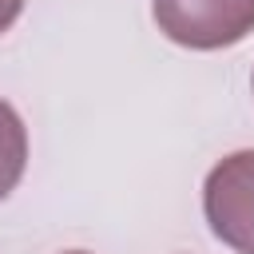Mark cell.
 <instances>
[{"label": "cell", "instance_id": "6da1fadb", "mask_svg": "<svg viewBox=\"0 0 254 254\" xmlns=\"http://www.w3.org/2000/svg\"><path fill=\"white\" fill-rule=\"evenodd\" d=\"M159 32L190 52L234 48L254 32V0H155Z\"/></svg>", "mask_w": 254, "mask_h": 254}, {"label": "cell", "instance_id": "7a4b0ae2", "mask_svg": "<svg viewBox=\"0 0 254 254\" xmlns=\"http://www.w3.org/2000/svg\"><path fill=\"white\" fill-rule=\"evenodd\" d=\"M202 214L218 242L254 254V147L218 159L202 183Z\"/></svg>", "mask_w": 254, "mask_h": 254}, {"label": "cell", "instance_id": "3957f363", "mask_svg": "<svg viewBox=\"0 0 254 254\" xmlns=\"http://www.w3.org/2000/svg\"><path fill=\"white\" fill-rule=\"evenodd\" d=\"M28 167V131L8 99H0V202L16 190Z\"/></svg>", "mask_w": 254, "mask_h": 254}, {"label": "cell", "instance_id": "277c9868", "mask_svg": "<svg viewBox=\"0 0 254 254\" xmlns=\"http://www.w3.org/2000/svg\"><path fill=\"white\" fill-rule=\"evenodd\" d=\"M20 12H24V0H0V32H8Z\"/></svg>", "mask_w": 254, "mask_h": 254}, {"label": "cell", "instance_id": "5b68a950", "mask_svg": "<svg viewBox=\"0 0 254 254\" xmlns=\"http://www.w3.org/2000/svg\"><path fill=\"white\" fill-rule=\"evenodd\" d=\"M67 254H87V250H67Z\"/></svg>", "mask_w": 254, "mask_h": 254}]
</instances>
